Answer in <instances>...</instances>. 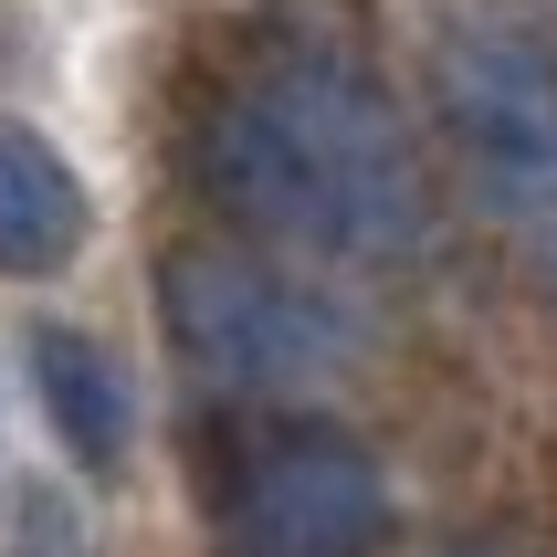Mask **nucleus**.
<instances>
[{
	"instance_id": "1",
	"label": "nucleus",
	"mask_w": 557,
	"mask_h": 557,
	"mask_svg": "<svg viewBox=\"0 0 557 557\" xmlns=\"http://www.w3.org/2000/svg\"><path fill=\"white\" fill-rule=\"evenodd\" d=\"M211 189L252 232L295 252H337V263L421 243V158L400 116L379 106V85L326 42L274 53L211 116Z\"/></svg>"
},
{
	"instance_id": "2",
	"label": "nucleus",
	"mask_w": 557,
	"mask_h": 557,
	"mask_svg": "<svg viewBox=\"0 0 557 557\" xmlns=\"http://www.w3.org/2000/svg\"><path fill=\"white\" fill-rule=\"evenodd\" d=\"M158 315L169 337L232 389H315L347 358V315L315 284L252 263V252H169L158 274Z\"/></svg>"
},
{
	"instance_id": "3",
	"label": "nucleus",
	"mask_w": 557,
	"mask_h": 557,
	"mask_svg": "<svg viewBox=\"0 0 557 557\" xmlns=\"http://www.w3.org/2000/svg\"><path fill=\"white\" fill-rule=\"evenodd\" d=\"M432 85L473 180L516 211H557V53L547 42L527 22H453L432 42Z\"/></svg>"
},
{
	"instance_id": "4",
	"label": "nucleus",
	"mask_w": 557,
	"mask_h": 557,
	"mask_svg": "<svg viewBox=\"0 0 557 557\" xmlns=\"http://www.w3.org/2000/svg\"><path fill=\"white\" fill-rule=\"evenodd\" d=\"M232 527L263 557H358L389 536V473L358 442H263L232 473Z\"/></svg>"
},
{
	"instance_id": "5",
	"label": "nucleus",
	"mask_w": 557,
	"mask_h": 557,
	"mask_svg": "<svg viewBox=\"0 0 557 557\" xmlns=\"http://www.w3.org/2000/svg\"><path fill=\"white\" fill-rule=\"evenodd\" d=\"M85 252V189L32 126H0V274H63Z\"/></svg>"
},
{
	"instance_id": "6",
	"label": "nucleus",
	"mask_w": 557,
	"mask_h": 557,
	"mask_svg": "<svg viewBox=\"0 0 557 557\" xmlns=\"http://www.w3.org/2000/svg\"><path fill=\"white\" fill-rule=\"evenodd\" d=\"M32 379H42V410H53L63 453L95 463V473H116L126 463V379H116V358L85 326H32Z\"/></svg>"
}]
</instances>
